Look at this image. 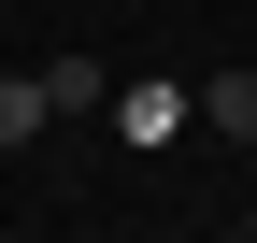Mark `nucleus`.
<instances>
[{
  "mask_svg": "<svg viewBox=\"0 0 257 243\" xmlns=\"http://www.w3.org/2000/svg\"><path fill=\"white\" fill-rule=\"evenodd\" d=\"M172 114H200V86H114V129L128 143H172Z\"/></svg>",
  "mask_w": 257,
  "mask_h": 243,
  "instance_id": "f257e3e1",
  "label": "nucleus"
},
{
  "mask_svg": "<svg viewBox=\"0 0 257 243\" xmlns=\"http://www.w3.org/2000/svg\"><path fill=\"white\" fill-rule=\"evenodd\" d=\"M57 129V100H43V72H0V158H15V143H43Z\"/></svg>",
  "mask_w": 257,
  "mask_h": 243,
  "instance_id": "f03ea898",
  "label": "nucleus"
},
{
  "mask_svg": "<svg viewBox=\"0 0 257 243\" xmlns=\"http://www.w3.org/2000/svg\"><path fill=\"white\" fill-rule=\"evenodd\" d=\"M43 100H57V114H100L114 72H100V57H43Z\"/></svg>",
  "mask_w": 257,
  "mask_h": 243,
  "instance_id": "7ed1b4c3",
  "label": "nucleus"
},
{
  "mask_svg": "<svg viewBox=\"0 0 257 243\" xmlns=\"http://www.w3.org/2000/svg\"><path fill=\"white\" fill-rule=\"evenodd\" d=\"M200 129H229V143H257V72H214V86H200Z\"/></svg>",
  "mask_w": 257,
  "mask_h": 243,
  "instance_id": "20e7f679",
  "label": "nucleus"
},
{
  "mask_svg": "<svg viewBox=\"0 0 257 243\" xmlns=\"http://www.w3.org/2000/svg\"><path fill=\"white\" fill-rule=\"evenodd\" d=\"M229 243H257V215H243V229H229Z\"/></svg>",
  "mask_w": 257,
  "mask_h": 243,
  "instance_id": "39448f33",
  "label": "nucleus"
}]
</instances>
